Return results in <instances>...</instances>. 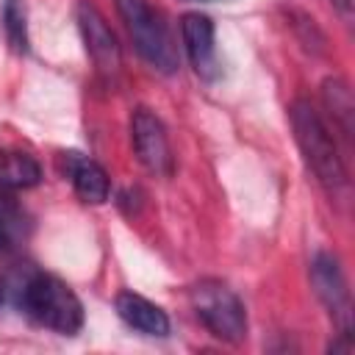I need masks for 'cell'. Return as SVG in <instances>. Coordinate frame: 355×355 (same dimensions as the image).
I'll return each instance as SVG.
<instances>
[{
  "mask_svg": "<svg viewBox=\"0 0 355 355\" xmlns=\"http://www.w3.org/2000/svg\"><path fill=\"white\" fill-rule=\"evenodd\" d=\"M31 236V216L28 211L11 197L0 194V252L19 250Z\"/></svg>",
  "mask_w": 355,
  "mask_h": 355,
  "instance_id": "13",
  "label": "cell"
},
{
  "mask_svg": "<svg viewBox=\"0 0 355 355\" xmlns=\"http://www.w3.org/2000/svg\"><path fill=\"white\" fill-rule=\"evenodd\" d=\"M17 305L28 319L61 336H75L83 327V305L78 294L55 275H25L17 288Z\"/></svg>",
  "mask_w": 355,
  "mask_h": 355,
  "instance_id": "2",
  "label": "cell"
},
{
  "mask_svg": "<svg viewBox=\"0 0 355 355\" xmlns=\"http://www.w3.org/2000/svg\"><path fill=\"white\" fill-rule=\"evenodd\" d=\"M116 11L133 39L136 53L164 75L178 72L180 58L172 39V31L158 8L150 6V0H116Z\"/></svg>",
  "mask_w": 355,
  "mask_h": 355,
  "instance_id": "3",
  "label": "cell"
},
{
  "mask_svg": "<svg viewBox=\"0 0 355 355\" xmlns=\"http://www.w3.org/2000/svg\"><path fill=\"white\" fill-rule=\"evenodd\" d=\"M78 28H80L86 53L94 61L97 72L105 75V78H114L119 72V67H122L119 42H116L111 25L105 22V17L89 0H80L78 3Z\"/></svg>",
  "mask_w": 355,
  "mask_h": 355,
  "instance_id": "7",
  "label": "cell"
},
{
  "mask_svg": "<svg viewBox=\"0 0 355 355\" xmlns=\"http://www.w3.org/2000/svg\"><path fill=\"white\" fill-rule=\"evenodd\" d=\"M3 33L14 53H28V8L25 0H3Z\"/></svg>",
  "mask_w": 355,
  "mask_h": 355,
  "instance_id": "14",
  "label": "cell"
},
{
  "mask_svg": "<svg viewBox=\"0 0 355 355\" xmlns=\"http://www.w3.org/2000/svg\"><path fill=\"white\" fill-rule=\"evenodd\" d=\"M64 161H67V175L72 180V189L83 202L100 205L108 200L111 180H108V172L97 161H92L80 153H64Z\"/></svg>",
  "mask_w": 355,
  "mask_h": 355,
  "instance_id": "10",
  "label": "cell"
},
{
  "mask_svg": "<svg viewBox=\"0 0 355 355\" xmlns=\"http://www.w3.org/2000/svg\"><path fill=\"white\" fill-rule=\"evenodd\" d=\"M189 302L202 327L227 344H241L247 338V311L241 297L222 280H200L189 291Z\"/></svg>",
  "mask_w": 355,
  "mask_h": 355,
  "instance_id": "4",
  "label": "cell"
},
{
  "mask_svg": "<svg viewBox=\"0 0 355 355\" xmlns=\"http://www.w3.org/2000/svg\"><path fill=\"white\" fill-rule=\"evenodd\" d=\"M333 6H336V11L341 14V19L344 22H349L352 19V0H330Z\"/></svg>",
  "mask_w": 355,
  "mask_h": 355,
  "instance_id": "15",
  "label": "cell"
},
{
  "mask_svg": "<svg viewBox=\"0 0 355 355\" xmlns=\"http://www.w3.org/2000/svg\"><path fill=\"white\" fill-rule=\"evenodd\" d=\"M116 313L119 319L133 327L141 336H153V338H164L169 333V316L164 308H158L155 302H150L141 294L133 291H119L116 294Z\"/></svg>",
  "mask_w": 355,
  "mask_h": 355,
  "instance_id": "9",
  "label": "cell"
},
{
  "mask_svg": "<svg viewBox=\"0 0 355 355\" xmlns=\"http://www.w3.org/2000/svg\"><path fill=\"white\" fill-rule=\"evenodd\" d=\"M0 305H3V288H0Z\"/></svg>",
  "mask_w": 355,
  "mask_h": 355,
  "instance_id": "17",
  "label": "cell"
},
{
  "mask_svg": "<svg viewBox=\"0 0 355 355\" xmlns=\"http://www.w3.org/2000/svg\"><path fill=\"white\" fill-rule=\"evenodd\" d=\"M291 130L297 139V147L305 158V166L313 172L316 183L327 191L333 200H344L349 191V178L344 166V155L338 150V139L322 119V114L308 100H294L288 108Z\"/></svg>",
  "mask_w": 355,
  "mask_h": 355,
  "instance_id": "1",
  "label": "cell"
},
{
  "mask_svg": "<svg viewBox=\"0 0 355 355\" xmlns=\"http://www.w3.org/2000/svg\"><path fill=\"white\" fill-rule=\"evenodd\" d=\"M311 286L319 302L327 308L338 336L352 338V297L344 277V269L333 252H316L311 261Z\"/></svg>",
  "mask_w": 355,
  "mask_h": 355,
  "instance_id": "5",
  "label": "cell"
},
{
  "mask_svg": "<svg viewBox=\"0 0 355 355\" xmlns=\"http://www.w3.org/2000/svg\"><path fill=\"white\" fill-rule=\"evenodd\" d=\"M180 36H183V50L194 67V72L205 80L219 78V61H216V28L211 17L191 11L180 17Z\"/></svg>",
  "mask_w": 355,
  "mask_h": 355,
  "instance_id": "8",
  "label": "cell"
},
{
  "mask_svg": "<svg viewBox=\"0 0 355 355\" xmlns=\"http://www.w3.org/2000/svg\"><path fill=\"white\" fill-rule=\"evenodd\" d=\"M130 144H133V153L139 158V164L158 175V178H166L172 175L175 169V155H172V144H169V136H166V128L161 122V116L144 105L133 108L130 114Z\"/></svg>",
  "mask_w": 355,
  "mask_h": 355,
  "instance_id": "6",
  "label": "cell"
},
{
  "mask_svg": "<svg viewBox=\"0 0 355 355\" xmlns=\"http://www.w3.org/2000/svg\"><path fill=\"white\" fill-rule=\"evenodd\" d=\"M191 3H211V0H191Z\"/></svg>",
  "mask_w": 355,
  "mask_h": 355,
  "instance_id": "16",
  "label": "cell"
},
{
  "mask_svg": "<svg viewBox=\"0 0 355 355\" xmlns=\"http://www.w3.org/2000/svg\"><path fill=\"white\" fill-rule=\"evenodd\" d=\"M42 180V166L31 153L0 150V194L33 189Z\"/></svg>",
  "mask_w": 355,
  "mask_h": 355,
  "instance_id": "12",
  "label": "cell"
},
{
  "mask_svg": "<svg viewBox=\"0 0 355 355\" xmlns=\"http://www.w3.org/2000/svg\"><path fill=\"white\" fill-rule=\"evenodd\" d=\"M322 103L333 119L336 133L344 139L347 147H352V130H355V100L352 89L344 78H324L322 83Z\"/></svg>",
  "mask_w": 355,
  "mask_h": 355,
  "instance_id": "11",
  "label": "cell"
}]
</instances>
